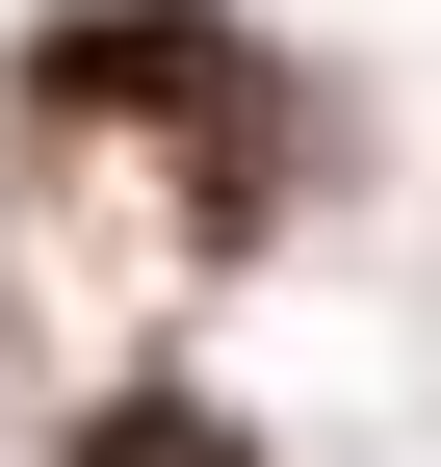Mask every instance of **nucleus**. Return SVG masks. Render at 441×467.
<instances>
[{
	"label": "nucleus",
	"instance_id": "1",
	"mask_svg": "<svg viewBox=\"0 0 441 467\" xmlns=\"http://www.w3.org/2000/svg\"><path fill=\"white\" fill-rule=\"evenodd\" d=\"M26 78H52V104H208V78H234V26H208V0H130V26H52Z\"/></svg>",
	"mask_w": 441,
	"mask_h": 467
},
{
	"label": "nucleus",
	"instance_id": "2",
	"mask_svg": "<svg viewBox=\"0 0 441 467\" xmlns=\"http://www.w3.org/2000/svg\"><path fill=\"white\" fill-rule=\"evenodd\" d=\"M78 467H260V441H234V416H182V389H104Z\"/></svg>",
	"mask_w": 441,
	"mask_h": 467
}]
</instances>
